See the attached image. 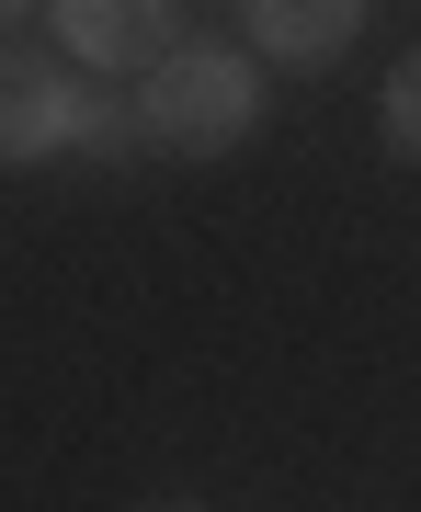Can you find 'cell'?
Masks as SVG:
<instances>
[{"mask_svg": "<svg viewBox=\"0 0 421 512\" xmlns=\"http://www.w3.org/2000/svg\"><path fill=\"white\" fill-rule=\"evenodd\" d=\"M239 126H251V69H239L228 46L160 57L148 92H137V137H148V148H228Z\"/></svg>", "mask_w": 421, "mask_h": 512, "instance_id": "obj_1", "label": "cell"}, {"mask_svg": "<svg viewBox=\"0 0 421 512\" xmlns=\"http://www.w3.org/2000/svg\"><path fill=\"white\" fill-rule=\"evenodd\" d=\"M57 35L92 57V69H126V57L160 69L171 57V0H57Z\"/></svg>", "mask_w": 421, "mask_h": 512, "instance_id": "obj_2", "label": "cell"}, {"mask_svg": "<svg viewBox=\"0 0 421 512\" xmlns=\"http://www.w3.org/2000/svg\"><path fill=\"white\" fill-rule=\"evenodd\" d=\"M57 137H69V92H57L35 57L0 46V148H12V160H46Z\"/></svg>", "mask_w": 421, "mask_h": 512, "instance_id": "obj_3", "label": "cell"}, {"mask_svg": "<svg viewBox=\"0 0 421 512\" xmlns=\"http://www.w3.org/2000/svg\"><path fill=\"white\" fill-rule=\"evenodd\" d=\"M251 35L274 57H330L353 35V0H251Z\"/></svg>", "mask_w": 421, "mask_h": 512, "instance_id": "obj_4", "label": "cell"}, {"mask_svg": "<svg viewBox=\"0 0 421 512\" xmlns=\"http://www.w3.org/2000/svg\"><path fill=\"white\" fill-rule=\"evenodd\" d=\"M126 126H137V114H126V103H103V92H80V103H69V137H80V148H126Z\"/></svg>", "mask_w": 421, "mask_h": 512, "instance_id": "obj_5", "label": "cell"}, {"mask_svg": "<svg viewBox=\"0 0 421 512\" xmlns=\"http://www.w3.org/2000/svg\"><path fill=\"white\" fill-rule=\"evenodd\" d=\"M387 137L421 160V57H399V80H387Z\"/></svg>", "mask_w": 421, "mask_h": 512, "instance_id": "obj_6", "label": "cell"}, {"mask_svg": "<svg viewBox=\"0 0 421 512\" xmlns=\"http://www.w3.org/2000/svg\"><path fill=\"white\" fill-rule=\"evenodd\" d=\"M12 12H23V0H0V35H12Z\"/></svg>", "mask_w": 421, "mask_h": 512, "instance_id": "obj_7", "label": "cell"}, {"mask_svg": "<svg viewBox=\"0 0 421 512\" xmlns=\"http://www.w3.org/2000/svg\"><path fill=\"white\" fill-rule=\"evenodd\" d=\"M171 512H194V501H171Z\"/></svg>", "mask_w": 421, "mask_h": 512, "instance_id": "obj_8", "label": "cell"}]
</instances>
